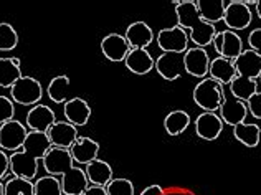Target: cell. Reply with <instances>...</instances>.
Wrapping results in <instances>:
<instances>
[{"label":"cell","mask_w":261,"mask_h":195,"mask_svg":"<svg viewBox=\"0 0 261 195\" xmlns=\"http://www.w3.org/2000/svg\"><path fill=\"white\" fill-rule=\"evenodd\" d=\"M154 69H157V73H159L164 80L175 81V80L180 78L182 73L185 71L184 55H180V53H162L161 57H157Z\"/></svg>","instance_id":"15"},{"label":"cell","mask_w":261,"mask_h":195,"mask_svg":"<svg viewBox=\"0 0 261 195\" xmlns=\"http://www.w3.org/2000/svg\"><path fill=\"white\" fill-rule=\"evenodd\" d=\"M184 66H185V73H189L190 76H195V78H207L208 75V68H210V57L208 53L205 52V48H189L187 52L184 53Z\"/></svg>","instance_id":"12"},{"label":"cell","mask_w":261,"mask_h":195,"mask_svg":"<svg viewBox=\"0 0 261 195\" xmlns=\"http://www.w3.org/2000/svg\"><path fill=\"white\" fill-rule=\"evenodd\" d=\"M70 154L74 162H78L80 165H88L89 162H93L98 159L99 144L93 141L91 137L80 136L70 148Z\"/></svg>","instance_id":"18"},{"label":"cell","mask_w":261,"mask_h":195,"mask_svg":"<svg viewBox=\"0 0 261 195\" xmlns=\"http://www.w3.org/2000/svg\"><path fill=\"white\" fill-rule=\"evenodd\" d=\"M85 172L89 185L106 187L113 180V167L109 165V162L102 161V159H96V161L89 162L85 167Z\"/></svg>","instance_id":"23"},{"label":"cell","mask_w":261,"mask_h":195,"mask_svg":"<svg viewBox=\"0 0 261 195\" xmlns=\"http://www.w3.org/2000/svg\"><path fill=\"white\" fill-rule=\"evenodd\" d=\"M29 128L23 123L12 119L0 126V149L10 151L12 154L23 148V144L29 136Z\"/></svg>","instance_id":"6"},{"label":"cell","mask_w":261,"mask_h":195,"mask_svg":"<svg viewBox=\"0 0 261 195\" xmlns=\"http://www.w3.org/2000/svg\"><path fill=\"white\" fill-rule=\"evenodd\" d=\"M81 195H108L106 187H99V185H89L88 189L81 193Z\"/></svg>","instance_id":"39"},{"label":"cell","mask_w":261,"mask_h":195,"mask_svg":"<svg viewBox=\"0 0 261 195\" xmlns=\"http://www.w3.org/2000/svg\"><path fill=\"white\" fill-rule=\"evenodd\" d=\"M0 195H5V187L2 184V180H0Z\"/></svg>","instance_id":"41"},{"label":"cell","mask_w":261,"mask_h":195,"mask_svg":"<svg viewBox=\"0 0 261 195\" xmlns=\"http://www.w3.org/2000/svg\"><path fill=\"white\" fill-rule=\"evenodd\" d=\"M190 114L184 109L170 111L164 119V128H166L169 136H180L190 126Z\"/></svg>","instance_id":"26"},{"label":"cell","mask_w":261,"mask_h":195,"mask_svg":"<svg viewBox=\"0 0 261 195\" xmlns=\"http://www.w3.org/2000/svg\"><path fill=\"white\" fill-rule=\"evenodd\" d=\"M256 15L261 20V0H256Z\"/></svg>","instance_id":"40"},{"label":"cell","mask_w":261,"mask_h":195,"mask_svg":"<svg viewBox=\"0 0 261 195\" xmlns=\"http://www.w3.org/2000/svg\"><path fill=\"white\" fill-rule=\"evenodd\" d=\"M195 134L203 141H215L223 131V121L217 113H202L194 121Z\"/></svg>","instance_id":"16"},{"label":"cell","mask_w":261,"mask_h":195,"mask_svg":"<svg viewBox=\"0 0 261 195\" xmlns=\"http://www.w3.org/2000/svg\"><path fill=\"white\" fill-rule=\"evenodd\" d=\"M258 85H261V75H259V78H258Z\"/></svg>","instance_id":"42"},{"label":"cell","mask_w":261,"mask_h":195,"mask_svg":"<svg viewBox=\"0 0 261 195\" xmlns=\"http://www.w3.org/2000/svg\"><path fill=\"white\" fill-rule=\"evenodd\" d=\"M43 98L42 83L33 76H22L15 85L10 88V100L22 106H35Z\"/></svg>","instance_id":"5"},{"label":"cell","mask_w":261,"mask_h":195,"mask_svg":"<svg viewBox=\"0 0 261 195\" xmlns=\"http://www.w3.org/2000/svg\"><path fill=\"white\" fill-rule=\"evenodd\" d=\"M106 190H108V195H136L134 184L124 177L113 179L111 182L106 185Z\"/></svg>","instance_id":"33"},{"label":"cell","mask_w":261,"mask_h":195,"mask_svg":"<svg viewBox=\"0 0 261 195\" xmlns=\"http://www.w3.org/2000/svg\"><path fill=\"white\" fill-rule=\"evenodd\" d=\"M157 46L162 53H180L184 55L189 50V33L178 25L162 29L157 35Z\"/></svg>","instance_id":"7"},{"label":"cell","mask_w":261,"mask_h":195,"mask_svg":"<svg viewBox=\"0 0 261 195\" xmlns=\"http://www.w3.org/2000/svg\"><path fill=\"white\" fill-rule=\"evenodd\" d=\"M225 100V88L218 81L203 78L194 88V101L203 113H217Z\"/></svg>","instance_id":"4"},{"label":"cell","mask_w":261,"mask_h":195,"mask_svg":"<svg viewBox=\"0 0 261 195\" xmlns=\"http://www.w3.org/2000/svg\"><path fill=\"white\" fill-rule=\"evenodd\" d=\"M18 45V33L10 23H0V52H12Z\"/></svg>","instance_id":"32"},{"label":"cell","mask_w":261,"mask_h":195,"mask_svg":"<svg viewBox=\"0 0 261 195\" xmlns=\"http://www.w3.org/2000/svg\"><path fill=\"white\" fill-rule=\"evenodd\" d=\"M253 22V12L243 0H231L226 2L223 23L226 29L235 32V30H246Z\"/></svg>","instance_id":"8"},{"label":"cell","mask_w":261,"mask_h":195,"mask_svg":"<svg viewBox=\"0 0 261 195\" xmlns=\"http://www.w3.org/2000/svg\"><path fill=\"white\" fill-rule=\"evenodd\" d=\"M208 75H210L212 80L218 81L223 88L226 85L230 86V83L238 76L237 68H235V65H233V61L222 58V57H217V58H214L210 61Z\"/></svg>","instance_id":"22"},{"label":"cell","mask_w":261,"mask_h":195,"mask_svg":"<svg viewBox=\"0 0 261 195\" xmlns=\"http://www.w3.org/2000/svg\"><path fill=\"white\" fill-rule=\"evenodd\" d=\"M195 5L200 17L207 23L215 25L217 22H223L226 9V2H223V0H198V2H195Z\"/></svg>","instance_id":"25"},{"label":"cell","mask_w":261,"mask_h":195,"mask_svg":"<svg viewBox=\"0 0 261 195\" xmlns=\"http://www.w3.org/2000/svg\"><path fill=\"white\" fill-rule=\"evenodd\" d=\"M35 195H63V189H61V180L55 176H43L38 177L35 182Z\"/></svg>","instance_id":"30"},{"label":"cell","mask_w":261,"mask_h":195,"mask_svg":"<svg viewBox=\"0 0 261 195\" xmlns=\"http://www.w3.org/2000/svg\"><path fill=\"white\" fill-rule=\"evenodd\" d=\"M233 137L246 148H256L261 141V128L253 123H242L233 128Z\"/></svg>","instance_id":"27"},{"label":"cell","mask_w":261,"mask_h":195,"mask_svg":"<svg viewBox=\"0 0 261 195\" xmlns=\"http://www.w3.org/2000/svg\"><path fill=\"white\" fill-rule=\"evenodd\" d=\"M10 174V156L0 149V180H4Z\"/></svg>","instance_id":"37"},{"label":"cell","mask_w":261,"mask_h":195,"mask_svg":"<svg viewBox=\"0 0 261 195\" xmlns=\"http://www.w3.org/2000/svg\"><path fill=\"white\" fill-rule=\"evenodd\" d=\"M4 187L5 195H35V187H33V182L29 179L12 176L4 184Z\"/></svg>","instance_id":"31"},{"label":"cell","mask_w":261,"mask_h":195,"mask_svg":"<svg viewBox=\"0 0 261 195\" xmlns=\"http://www.w3.org/2000/svg\"><path fill=\"white\" fill-rule=\"evenodd\" d=\"M51 149L48 136L43 132L30 131L23 148L10 154L12 176L33 180L38 176V161H43L46 152Z\"/></svg>","instance_id":"2"},{"label":"cell","mask_w":261,"mask_h":195,"mask_svg":"<svg viewBox=\"0 0 261 195\" xmlns=\"http://www.w3.org/2000/svg\"><path fill=\"white\" fill-rule=\"evenodd\" d=\"M139 195H166V190L162 189L161 185H149V187H146Z\"/></svg>","instance_id":"38"},{"label":"cell","mask_w":261,"mask_h":195,"mask_svg":"<svg viewBox=\"0 0 261 195\" xmlns=\"http://www.w3.org/2000/svg\"><path fill=\"white\" fill-rule=\"evenodd\" d=\"M218 113L223 124H228V126L235 128L238 124L246 121V117H248V108H246L245 101H240L231 94L228 96L225 93V100L222 103V106H220Z\"/></svg>","instance_id":"11"},{"label":"cell","mask_w":261,"mask_h":195,"mask_svg":"<svg viewBox=\"0 0 261 195\" xmlns=\"http://www.w3.org/2000/svg\"><path fill=\"white\" fill-rule=\"evenodd\" d=\"M130 50H133V48H130V45L127 43L124 35L109 33L101 40L102 55H105L106 60L114 61V63H118V61H124Z\"/></svg>","instance_id":"14"},{"label":"cell","mask_w":261,"mask_h":195,"mask_svg":"<svg viewBox=\"0 0 261 195\" xmlns=\"http://www.w3.org/2000/svg\"><path fill=\"white\" fill-rule=\"evenodd\" d=\"M68 93H70V78L66 75L55 76L46 86L48 98L57 104H65L68 101Z\"/></svg>","instance_id":"28"},{"label":"cell","mask_w":261,"mask_h":195,"mask_svg":"<svg viewBox=\"0 0 261 195\" xmlns=\"http://www.w3.org/2000/svg\"><path fill=\"white\" fill-rule=\"evenodd\" d=\"M124 37L130 48H144V50H147V46L154 41V32L146 22H134L126 29Z\"/></svg>","instance_id":"21"},{"label":"cell","mask_w":261,"mask_h":195,"mask_svg":"<svg viewBox=\"0 0 261 195\" xmlns=\"http://www.w3.org/2000/svg\"><path fill=\"white\" fill-rule=\"evenodd\" d=\"M215 52L222 58H226L230 61H235L240 55L243 53V40L237 32L231 30H222L217 32L214 38Z\"/></svg>","instance_id":"9"},{"label":"cell","mask_w":261,"mask_h":195,"mask_svg":"<svg viewBox=\"0 0 261 195\" xmlns=\"http://www.w3.org/2000/svg\"><path fill=\"white\" fill-rule=\"evenodd\" d=\"M63 114H65V119L70 124H73L74 128H81V126H86L89 117H91V108H89L88 101L76 96L65 103Z\"/></svg>","instance_id":"17"},{"label":"cell","mask_w":261,"mask_h":195,"mask_svg":"<svg viewBox=\"0 0 261 195\" xmlns=\"http://www.w3.org/2000/svg\"><path fill=\"white\" fill-rule=\"evenodd\" d=\"M248 43H250V50L261 55V29H255L250 32Z\"/></svg>","instance_id":"36"},{"label":"cell","mask_w":261,"mask_h":195,"mask_svg":"<svg viewBox=\"0 0 261 195\" xmlns=\"http://www.w3.org/2000/svg\"><path fill=\"white\" fill-rule=\"evenodd\" d=\"M248 114H251L255 119H261V93H255L248 101H246Z\"/></svg>","instance_id":"35"},{"label":"cell","mask_w":261,"mask_h":195,"mask_svg":"<svg viewBox=\"0 0 261 195\" xmlns=\"http://www.w3.org/2000/svg\"><path fill=\"white\" fill-rule=\"evenodd\" d=\"M255 93H258V81L256 80L245 78V76H237V78L230 83V94L240 101L246 103Z\"/></svg>","instance_id":"29"},{"label":"cell","mask_w":261,"mask_h":195,"mask_svg":"<svg viewBox=\"0 0 261 195\" xmlns=\"http://www.w3.org/2000/svg\"><path fill=\"white\" fill-rule=\"evenodd\" d=\"M175 4V15L177 25L189 33V40L195 43L198 48H205L214 43L217 35L215 25L207 23L200 17L198 9L194 0H185V2H174Z\"/></svg>","instance_id":"3"},{"label":"cell","mask_w":261,"mask_h":195,"mask_svg":"<svg viewBox=\"0 0 261 195\" xmlns=\"http://www.w3.org/2000/svg\"><path fill=\"white\" fill-rule=\"evenodd\" d=\"M20 58L0 57V88H12L15 83L22 78V69H20Z\"/></svg>","instance_id":"24"},{"label":"cell","mask_w":261,"mask_h":195,"mask_svg":"<svg viewBox=\"0 0 261 195\" xmlns=\"http://www.w3.org/2000/svg\"><path fill=\"white\" fill-rule=\"evenodd\" d=\"M124 65L130 73L134 75H147L154 69L155 60L144 48H133L124 60Z\"/></svg>","instance_id":"19"},{"label":"cell","mask_w":261,"mask_h":195,"mask_svg":"<svg viewBox=\"0 0 261 195\" xmlns=\"http://www.w3.org/2000/svg\"><path fill=\"white\" fill-rule=\"evenodd\" d=\"M43 167L50 176H60L63 195H81L89 187L85 169L74 165L70 149L51 148L43 157Z\"/></svg>","instance_id":"1"},{"label":"cell","mask_w":261,"mask_h":195,"mask_svg":"<svg viewBox=\"0 0 261 195\" xmlns=\"http://www.w3.org/2000/svg\"><path fill=\"white\" fill-rule=\"evenodd\" d=\"M233 65L237 68L238 76L258 80L261 75V55L248 48V50H243V53L233 61Z\"/></svg>","instance_id":"20"},{"label":"cell","mask_w":261,"mask_h":195,"mask_svg":"<svg viewBox=\"0 0 261 195\" xmlns=\"http://www.w3.org/2000/svg\"><path fill=\"white\" fill-rule=\"evenodd\" d=\"M46 136L51 148H61V149H70L74 144V141L80 137L78 128H74L68 121H57L48 129Z\"/></svg>","instance_id":"13"},{"label":"cell","mask_w":261,"mask_h":195,"mask_svg":"<svg viewBox=\"0 0 261 195\" xmlns=\"http://www.w3.org/2000/svg\"><path fill=\"white\" fill-rule=\"evenodd\" d=\"M15 119V103L10 96H0V126Z\"/></svg>","instance_id":"34"},{"label":"cell","mask_w":261,"mask_h":195,"mask_svg":"<svg viewBox=\"0 0 261 195\" xmlns=\"http://www.w3.org/2000/svg\"><path fill=\"white\" fill-rule=\"evenodd\" d=\"M55 123H57V114L46 104H35V106H32V109L27 113L25 117V126L29 128V131L43 132V134H46L48 129Z\"/></svg>","instance_id":"10"}]
</instances>
